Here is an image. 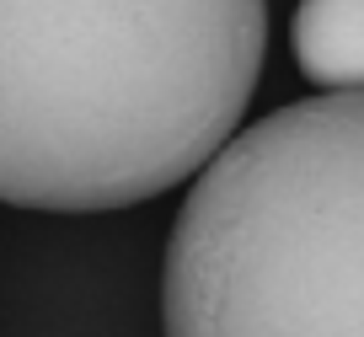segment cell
Segmentation results:
<instances>
[{"instance_id":"cell-1","label":"cell","mask_w":364,"mask_h":337,"mask_svg":"<svg viewBox=\"0 0 364 337\" xmlns=\"http://www.w3.org/2000/svg\"><path fill=\"white\" fill-rule=\"evenodd\" d=\"M262 48V0H0V203L107 214L198 177Z\"/></svg>"},{"instance_id":"cell-2","label":"cell","mask_w":364,"mask_h":337,"mask_svg":"<svg viewBox=\"0 0 364 337\" xmlns=\"http://www.w3.org/2000/svg\"><path fill=\"white\" fill-rule=\"evenodd\" d=\"M166 337H364V91L241 129L188 188L161 268Z\"/></svg>"},{"instance_id":"cell-3","label":"cell","mask_w":364,"mask_h":337,"mask_svg":"<svg viewBox=\"0 0 364 337\" xmlns=\"http://www.w3.org/2000/svg\"><path fill=\"white\" fill-rule=\"evenodd\" d=\"M289 48L316 91H364V0H300Z\"/></svg>"}]
</instances>
